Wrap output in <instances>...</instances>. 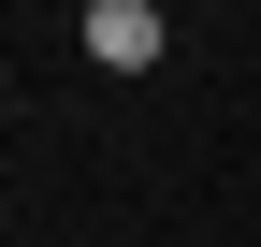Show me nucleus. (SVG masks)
Returning a JSON list of instances; mask_svg holds the SVG:
<instances>
[{"label":"nucleus","mask_w":261,"mask_h":247,"mask_svg":"<svg viewBox=\"0 0 261 247\" xmlns=\"http://www.w3.org/2000/svg\"><path fill=\"white\" fill-rule=\"evenodd\" d=\"M73 29H87V58H102V73H160V44H174V29H160V0H73Z\"/></svg>","instance_id":"obj_1"}]
</instances>
